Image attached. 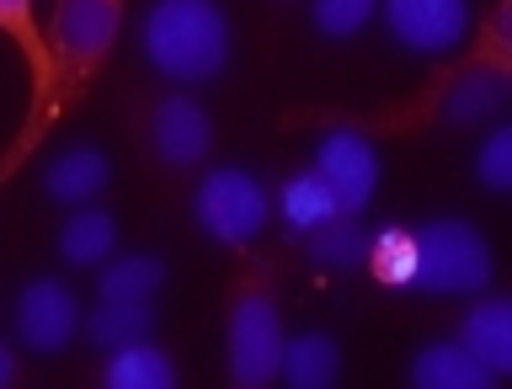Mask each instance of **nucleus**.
I'll return each mask as SVG.
<instances>
[{
	"label": "nucleus",
	"mask_w": 512,
	"mask_h": 389,
	"mask_svg": "<svg viewBox=\"0 0 512 389\" xmlns=\"http://www.w3.org/2000/svg\"><path fill=\"white\" fill-rule=\"evenodd\" d=\"M107 182H112V166H107V155L96 150V144H70V150H59L43 166V192L54 203L80 208V203H91Z\"/></svg>",
	"instance_id": "nucleus-10"
},
{
	"label": "nucleus",
	"mask_w": 512,
	"mask_h": 389,
	"mask_svg": "<svg viewBox=\"0 0 512 389\" xmlns=\"http://www.w3.org/2000/svg\"><path fill=\"white\" fill-rule=\"evenodd\" d=\"M283 219H288V230L294 235H310V230H320L326 219H336L342 208H336V192L320 182L315 171H299V176H288L283 182Z\"/></svg>",
	"instance_id": "nucleus-18"
},
{
	"label": "nucleus",
	"mask_w": 512,
	"mask_h": 389,
	"mask_svg": "<svg viewBox=\"0 0 512 389\" xmlns=\"http://www.w3.org/2000/svg\"><path fill=\"white\" fill-rule=\"evenodd\" d=\"M416 283L432 294H480L491 283V246L470 219H432L416 235Z\"/></svg>",
	"instance_id": "nucleus-3"
},
{
	"label": "nucleus",
	"mask_w": 512,
	"mask_h": 389,
	"mask_svg": "<svg viewBox=\"0 0 512 389\" xmlns=\"http://www.w3.org/2000/svg\"><path fill=\"white\" fill-rule=\"evenodd\" d=\"M0 32L22 48V59L32 70V91H38L43 75H48V43L38 32V6H32V0H0Z\"/></svg>",
	"instance_id": "nucleus-21"
},
{
	"label": "nucleus",
	"mask_w": 512,
	"mask_h": 389,
	"mask_svg": "<svg viewBox=\"0 0 512 389\" xmlns=\"http://www.w3.org/2000/svg\"><path fill=\"white\" fill-rule=\"evenodd\" d=\"M411 384H422V389H491L496 374L464 342H432L411 358Z\"/></svg>",
	"instance_id": "nucleus-11"
},
{
	"label": "nucleus",
	"mask_w": 512,
	"mask_h": 389,
	"mask_svg": "<svg viewBox=\"0 0 512 389\" xmlns=\"http://www.w3.org/2000/svg\"><path fill=\"white\" fill-rule=\"evenodd\" d=\"M507 102V75L496 70V64H475V70H464L448 80L443 91V118L448 123H480L486 112H496Z\"/></svg>",
	"instance_id": "nucleus-15"
},
{
	"label": "nucleus",
	"mask_w": 512,
	"mask_h": 389,
	"mask_svg": "<svg viewBox=\"0 0 512 389\" xmlns=\"http://www.w3.org/2000/svg\"><path fill=\"white\" fill-rule=\"evenodd\" d=\"M230 379L240 389H262L267 379H278L283 358V320L267 288H246L230 310Z\"/></svg>",
	"instance_id": "nucleus-5"
},
{
	"label": "nucleus",
	"mask_w": 512,
	"mask_h": 389,
	"mask_svg": "<svg viewBox=\"0 0 512 389\" xmlns=\"http://www.w3.org/2000/svg\"><path fill=\"white\" fill-rule=\"evenodd\" d=\"M16 379V358H11V347H0V384H11Z\"/></svg>",
	"instance_id": "nucleus-25"
},
{
	"label": "nucleus",
	"mask_w": 512,
	"mask_h": 389,
	"mask_svg": "<svg viewBox=\"0 0 512 389\" xmlns=\"http://www.w3.org/2000/svg\"><path fill=\"white\" fill-rule=\"evenodd\" d=\"M379 11V0H315L310 16L326 38H352L358 27H368V16Z\"/></svg>",
	"instance_id": "nucleus-23"
},
{
	"label": "nucleus",
	"mask_w": 512,
	"mask_h": 389,
	"mask_svg": "<svg viewBox=\"0 0 512 389\" xmlns=\"http://www.w3.org/2000/svg\"><path fill=\"white\" fill-rule=\"evenodd\" d=\"M160 283H166V267H160V256H150V251L102 262V272H96V294L102 299H150Z\"/></svg>",
	"instance_id": "nucleus-20"
},
{
	"label": "nucleus",
	"mask_w": 512,
	"mask_h": 389,
	"mask_svg": "<svg viewBox=\"0 0 512 389\" xmlns=\"http://www.w3.org/2000/svg\"><path fill=\"white\" fill-rule=\"evenodd\" d=\"M310 256L331 272H358V267H368V230L358 219L336 214L320 230H310Z\"/></svg>",
	"instance_id": "nucleus-19"
},
{
	"label": "nucleus",
	"mask_w": 512,
	"mask_h": 389,
	"mask_svg": "<svg viewBox=\"0 0 512 389\" xmlns=\"http://www.w3.org/2000/svg\"><path fill=\"white\" fill-rule=\"evenodd\" d=\"M155 326V310H150V299H102L91 310L86 320V336H91V347H102V352H118L128 342H144Z\"/></svg>",
	"instance_id": "nucleus-17"
},
{
	"label": "nucleus",
	"mask_w": 512,
	"mask_h": 389,
	"mask_svg": "<svg viewBox=\"0 0 512 389\" xmlns=\"http://www.w3.org/2000/svg\"><path fill=\"white\" fill-rule=\"evenodd\" d=\"M384 27L406 54L438 59L470 32V0H384Z\"/></svg>",
	"instance_id": "nucleus-7"
},
{
	"label": "nucleus",
	"mask_w": 512,
	"mask_h": 389,
	"mask_svg": "<svg viewBox=\"0 0 512 389\" xmlns=\"http://www.w3.org/2000/svg\"><path fill=\"white\" fill-rule=\"evenodd\" d=\"M80 331V299L54 278H32L22 294H16V342L54 358L75 342Z\"/></svg>",
	"instance_id": "nucleus-8"
},
{
	"label": "nucleus",
	"mask_w": 512,
	"mask_h": 389,
	"mask_svg": "<svg viewBox=\"0 0 512 389\" xmlns=\"http://www.w3.org/2000/svg\"><path fill=\"white\" fill-rule=\"evenodd\" d=\"M102 384L107 389H171L176 384V363L160 347H150V336H144V342H128L118 352H107Z\"/></svg>",
	"instance_id": "nucleus-16"
},
{
	"label": "nucleus",
	"mask_w": 512,
	"mask_h": 389,
	"mask_svg": "<svg viewBox=\"0 0 512 389\" xmlns=\"http://www.w3.org/2000/svg\"><path fill=\"white\" fill-rule=\"evenodd\" d=\"M139 43L166 80L198 86V80H214L230 59V22L214 0H155L144 11Z\"/></svg>",
	"instance_id": "nucleus-2"
},
{
	"label": "nucleus",
	"mask_w": 512,
	"mask_h": 389,
	"mask_svg": "<svg viewBox=\"0 0 512 389\" xmlns=\"http://www.w3.org/2000/svg\"><path fill=\"white\" fill-rule=\"evenodd\" d=\"M214 144V123L192 96H160L150 112V150L166 166H198Z\"/></svg>",
	"instance_id": "nucleus-9"
},
{
	"label": "nucleus",
	"mask_w": 512,
	"mask_h": 389,
	"mask_svg": "<svg viewBox=\"0 0 512 389\" xmlns=\"http://www.w3.org/2000/svg\"><path fill=\"white\" fill-rule=\"evenodd\" d=\"M459 342L470 347V352L491 368L496 379H502L507 368H512V299H496V294H491V299L470 304Z\"/></svg>",
	"instance_id": "nucleus-12"
},
{
	"label": "nucleus",
	"mask_w": 512,
	"mask_h": 389,
	"mask_svg": "<svg viewBox=\"0 0 512 389\" xmlns=\"http://www.w3.org/2000/svg\"><path fill=\"white\" fill-rule=\"evenodd\" d=\"M475 171L491 192L512 187V128H491L486 144H480V155H475Z\"/></svg>",
	"instance_id": "nucleus-24"
},
{
	"label": "nucleus",
	"mask_w": 512,
	"mask_h": 389,
	"mask_svg": "<svg viewBox=\"0 0 512 389\" xmlns=\"http://www.w3.org/2000/svg\"><path fill=\"white\" fill-rule=\"evenodd\" d=\"M368 272L390 288L416 283V235L411 230H379L368 235Z\"/></svg>",
	"instance_id": "nucleus-22"
},
{
	"label": "nucleus",
	"mask_w": 512,
	"mask_h": 389,
	"mask_svg": "<svg viewBox=\"0 0 512 389\" xmlns=\"http://www.w3.org/2000/svg\"><path fill=\"white\" fill-rule=\"evenodd\" d=\"M342 374V347L326 331H304L288 342L283 336V358H278V379H288L294 389H326Z\"/></svg>",
	"instance_id": "nucleus-13"
},
{
	"label": "nucleus",
	"mask_w": 512,
	"mask_h": 389,
	"mask_svg": "<svg viewBox=\"0 0 512 389\" xmlns=\"http://www.w3.org/2000/svg\"><path fill=\"white\" fill-rule=\"evenodd\" d=\"M192 219L219 246H251L267 224V192L251 171L214 166L198 182V192H192Z\"/></svg>",
	"instance_id": "nucleus-4"
},
{
	"label": "nucleus",
	"mask_w": 512,
	"mask_h": 389,
	"mask_svg": "<svg viewBox=\"0 0 512 389\" xmlns=\"http://www.w3.org/2000/svg\"><path fill=\"white\" fill-rule=\"evenodd\" d=\"M118 0H59L54 6V22H48V75L43 86L32 91V107H27V123L16 134L11 155L0 160V182H11L16 166L32 155V144L43 139L48 123H59L64 112L80 102V91L91 86V75L107 64L112 43H118Z\"/></svg>",
	"instance_id": "nucleus-1"
},
{
	"label": "nucleus",
	"mask_w": 512,
	"mask_h": 389,
	"mask_svg": "<svg viewBox=\"0 0 512 389\" xmlns=\"http://www.w3.org/2000/svg\"><path fill=\"white\" fill-rule=\"evenodd\" d=\"M112 246H118V224H112L107 208H91V203H80L70 219L59 224V256L70 267H102Z\"/></svg>",
	"instance_id": "nucleus-14"
},
{
	"label": "nucleus",
	"mask_w": 512,
	"mask_h": 389,
	"mask_svg": "<svg viewBox=\"0 0 512 389\" xmlns=\"http://www.w3.org/2000/svg\"><path fill=\"white\" fill-rule=\"evenodd\" d=\"M315 176L336 192V208H342V214H363L368 198H374V187H379V155L358 128L336 123L315 144Z\"/></svg>",
	"instance_id": "nucleus-6"
}]
</instances>
